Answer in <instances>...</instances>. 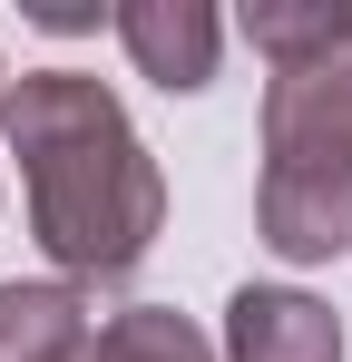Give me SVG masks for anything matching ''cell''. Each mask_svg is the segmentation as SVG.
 I'll return each instance as SVG.
<instances>
[{
    "instance_id": "5",
    "label": "cell",
    "mask_w": 352,
    "mask_h": 362,
    "mask_svg": "<svg viewBox=\"0 0 352 362\" xmlns=\"http://www.w3.org/2000/svg\"><path fill=\"white\" fill-rule=\"evenodd\" d=\"M88 343L78 284H0V362H69Z\"/></svg>"
},
{
    "instance_id": "1",
    "label": "cell",
    "mask_w": 352,
    "mask_h": 362,
    "mask_svg": "<svg viewBox=\"0 0 352 362\" xmlns=\"http://www.w3.org/2000/svg\"><path fill=\"white\" fill-rule=\"evenodd\" d=\"M0 137L30 177V235L49 245L59 274L108 284L147 264V245L167 226V177H157L147 137L127 127V108L108 98V78H88V69L10 78Z\"/></svg>"
},
{
    "instance_id": "6",
    "label": "cell",
    "mask_w": 352,
    "mask_h": 362,
    "mask_svg": "<svg viewBox=\"0 0 352 362\" xmlns=\"http://www.w3.org/2000/svg\"><path fill=\"white\" fill-rule=\"evenodd\" d=\"M245 40L274 69H323L352 49V0H254L245 10Z\"/></svg>"
},
{
    "instance_id": "2",
    "label": "cell",
    "mask_w": 352,
    "mask_h": 362,
    "mask_svg": "<svg viewBox=\"0 0 352 362\" xmlns=\"http://www.w3.org/2000/svg\"><path fill=\"white\" fill-rule=\"evenodd\" d=\"M254 226L284 264L352 255V59L264 78V186Z\"/></svg>"
},
{
    "instance_id": "3",
    "label": "cell",
    "mask_w": 352,
    "mask_h": 362,
    "mask_svg": "<svg viewBox=\"0 0 352 362\" xmlns=\"http://www.w3.org/2000/svg\"><path fill=\"white\" fill-rule=\"evenodd\" d=\"M117 40H127L137 78H157L167 98H186V88H206V78H216L225 20H216L206 0H127V10H117Z\"/></svg>"
},
{
    "instance_id": "9",
    "label": "cell",
    "mask_w": 352,
    "mask_h": 362,
    "mask_svg": "<svg viewBox=\"0 0 352 362\" xmlns=\"http://www.w3.org/2000/svg\"><path fill=\"white\" fill-rule=\"evenodd\" d=\"M0 108H10V78H0Z\"/></svg>"
},
{
    "instance_id": "10",
    "label": "cell",
    "mask_w": 352,
    "mask_h": 362,
    "mask_svg": "<svg viewBox=\"0 0 352 362\" xmlns=\"http://www.w3.org/2000/svg\"><path fill=\"white\" fill-rule=\"evenodd\" d=\"M343 59H352V49H343Z\"/></svg>"
},
{
    "instance_id": "7",
    "label": "cell",
    "mask_w": 352,
    "mask_h": 362,
    "mask_svg": "<svg viewBox=\"0 0 352 362\" xmlns=\"http://www.w3.org/2000/svg\"><path fill=\"white\" fill-rule=\"evenodd\" d=\"M69 362H216V343H206L176 303H127V313H108Z\"/></svg>"
},
{
    "instance_id": "8",
    "label": "cell",
    "mask_w": 352,
    "mask_h": 362,
    "mask_svg": "<svg viewBox=\"0 0 352 362\" xmlns=\"http://www.w3.org/2000/svg\"><path fill=\"white\" fill-rule=\"evenodd\" d=\"M30 20H40V30H98L88 0H30Z\"/></svg>"
},
{
    "instance_id": "4",
    "label": "cell",
    "mask_w": 352,
    "mask_h": 362,
    "mask_svg": "<svg viewBox=\"0 0 352 362\" xmlns=\"http://www.w3.org/2000/svg\"><path fill=\"white\" fill-rule=\"evenodd\" d=\"M225 362H343V323L293 284H245L225 303Z\"/></svg>"
}]
</instances>
